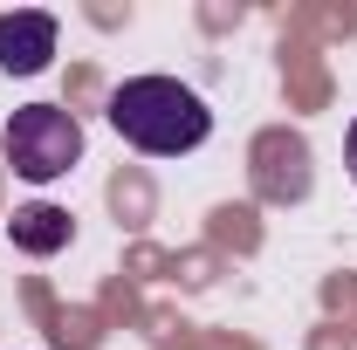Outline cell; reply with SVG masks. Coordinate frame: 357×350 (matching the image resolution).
<instances>
[{"mask_svg":"<svg viewBox=\"0 0 357 350\" xmlns=\"http://www.w3.org/2000/svg\"><path fill=\"white\" fill-rule=\"evenodd\" d=\"M110 124L124 144L151 151V158H178V151H199L213 131V110L199 89H185L178 76H131V83L110 89Z\"/></svg>","mask_w":357,"mask_h":350,"instance_id":"6da1fadb","label":"cell"},{"mask_svg":"<svg viewBox=\"0 0 357 350\" xmlns=\"http://www.w3.org/2000/svg\"><path fill=\"white\" fill-rule=\"evenodd\" d=\"M0 151H7V165L28 178V185H48V178H62L83 158V124H76L62 103H28V110L7 117Z\"/></svg>","mask_w":357,"mask_h":350,"instance_id":"7a4b0ae2","label":"cell"},{"mask_svg":"<svg viewBox=\"0 0 357 350\" xmlns=\"http://www.w3.org/2000/svg\"><path fill=\"white\" fill-rule=\"evenodd\" d=\"M55 14H35V7H21V14H0V69L7 76H42L48 55H55Z\"/></svg>","mask_w":357,"mask_h":350,"instance_id":"3957f363","label":"cell"},{"mask_svg":"<svg viewBox=\"0 0 357 350\" xmlns=\"http://www.w3.org/2000/svg\"><path fill=\"white\" fill-rule=\"evenodd\" d=\"M69 227H76V220L62 213V206H42V199L7 220V234H14L21 254H62V248H69Z\"/></svg>","mask_w":357,"mask_h":350,"instance_id":"277c9868","label":"cell"},{"mask_svg":"<svg viewBox=\"0 0 357 350\" xmlns=\"http://www.w3.org/2000/svg\"><path fill=\"white\" fill-rule=\"evenodd\" d=\"M344 165H351V178H357V124H351V137H344Z\"/></svg>","mask_w":357,"mask_h":350,"instance_id":"5b68a950","label":"cell"}]
</instances>
